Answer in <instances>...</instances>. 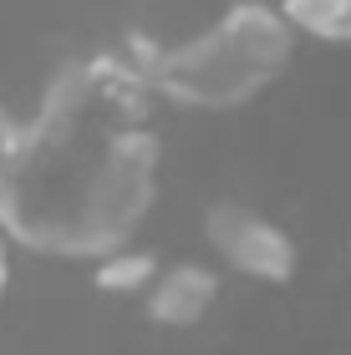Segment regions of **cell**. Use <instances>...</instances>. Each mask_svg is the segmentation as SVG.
Instances as JSON below:
<instances>
[{"mask_svg": "<svg viewBox=\"0 0 351 355\" xmlns=\"http://www.w3.org/2000/svg\"><path fill=\"white\" fill-rule=\"evenodd\" d=\"M102 117L82 61L46 87L26 142L0 163V229L46 254L102 259L133 244L158 203L163 142L148 117Z\"/></svg>", "mask_w": 351, "mask_h": 355, "instance_id": "6da1fadb", "label": "cell"}, {"mask_svg": "<svg viewBox=\"0 0 351 355\" xmlns=\"http://www.w3.org/2000/svg\"><path fill=\"white\" fill-rule=\"evenodd\" d=\"M295 31L280 6L239 0L199 36L168 46L158 61V102L188 112H234L270 92L295 56Z\"/></svg>", "mask_w": 351, "mask_h": 355, "instance_id": "7a4b0ae2", "label": "cell"}, {"mask_svg": "<svg viewBox=\"0 0 351 355\" xmlns=\"http://www.w3.org/2000/svg\"><path fill=\"white\" fill-rule=\"evenodd\" d=\"M204 239H209V249L219 254V264L245 274L254 284H291L295 279V264H300L295 239L250 203H234V198L209 203Z\"/></svg>", "mask_w": 351, "mask_h": 355, "instance_id": "3957f363", "label": "cell"}, {"mask_svg": "<svg viewBox=\"0 0 351 355\" xmlns=\"http://www.w3.org/2000/svg\"><path fill=\"white\" fill-rule=\"evenodd\" d=\"M214 304H219V269L179 259V264H163V274L142 295V315L163 330H194L209 320Z\"/></svg>", "mask_w": 351, "mask_h": 355, "instance_id": "277c9868", "label": "cell"}, {"mask_svg": "<svg viewBox=\"0 0 351 355\" xmlns=\"http://www.w3.org/2000/svg\"><path fill=\"white\" fill-rule=\"evenodd\" d=\"M163 274L153 249H138V244H122L113 254H102L97 269H92V284L102 289V295H148L153 279Z\"/></svg>", "mask_w": 351, "mask_h": 355, "instance_id": "5b68a950", "label": "cell"}, {"mask_svg": "<svg viewBox=\"0 0 351 355\" xmlns=\"http://www.w3.org/2000/svg\"><path fill=\"white\" fill-rule=\"evenodd\" d=\"M275 6L291 21L295 36L326 41V46H351V0H275Z\"/></svg>", "mask_w": 351, "mask_h": 355, "instance_id": "8992f818", "label": "cell"}, {"mask_svg": "<svg viewBox=\"0 0 351 355\" xmlns=\"http://www.w3.org/2000/svg\"><path fill=\"white\" fill-rule=\"evenodd\" d=\"M21 142H26V122L10 117L6 96H0V163H6V157H15V148H21Z\"/></svg>", "mask_w": 351, "mask_h": 355, "instance_id": "52a82bcc", "label": "cell"}, {"mask_svg": "<svg viewBox=\"0 0 351 355\" xmlns=\"http://www.w3.org/2000/svg\"><path fill=\"white\" fill-rule=\"evenodd\" d=\"M10 244H15V239L0 229V300L10 295V279H15V249H10Z\"/></svg>", "mask_w": 351, "mask_h": 355, "instance_id": "ba28073f", "label": "cell"}]
</instances>
